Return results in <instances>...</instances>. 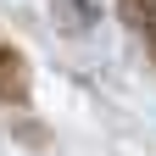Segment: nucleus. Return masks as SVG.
Wrapping results in <instances>:
<instances>
[{"label":"nucleus","mask_w":156,"mask_h":156,"mask_svg":"<svg viewBox=\"0 0 156 156\" xmlns=\"http://www.w3.org/2000/svg\"><path fill=\"white\" fill-rule=\"evenodd\" d=\"M50 11H56V23L67 34H89L106 17V0H50Z\"/></svg>","instance_id":"1"}]
</instances>
